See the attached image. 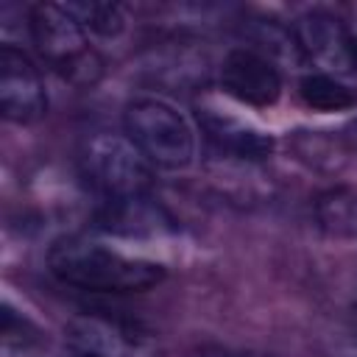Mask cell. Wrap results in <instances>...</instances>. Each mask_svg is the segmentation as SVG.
Returning <instances> with one entry per match:
<instances>
[{
  "mask_svg": "<svg viewBox=\"0 0 357 357\" xmlns=\"http://www.w3.org/2000/svg\"><path fill=\"white\" fill-rule=\"evenodd\" d=\"M50 273L89 293H142L165 279V268L86 237H64L47 251Z\"/></svg>",
  "mask_w": 357,
  "mask_h": 357,
  "instance_id": "6da1fadb",
  "label": "cell"
},
{
  "mask_svg": "<svg viewBox=\"0 0 357 357\" xmlns=\"http://www.w3.org/2000/svg\"><path fill=\"white\" fill-rule=\"evenodd\" d=\"M31 42L39 59L56 70L64 81L75 86H89L100 78L103 61L98 50L89 45L86 28L75 20L67 6L59 3H39L31 8L28 17Z\"/></svg>",
  "mask_w": 357,
  "mask_h": 357,
  "instance_id": "7a4b0ae2",
  "label": "cell"
},
{
  "mask_svg": "<svg viewBox=\"0 0 357 357\" xmlns=\"http://www.w3.org/2000/svg\"><path fill=\"white\" fill-rule=\"evenodd\" d=\"M126 137L162 170H184L195 159V128L162 98H134L123 114Z\"/></svg>",
  "mask_w": 357,
  "mask_h": 357,
  "instance_id": "3957f363",
  "label": "cell"
},
{
  "mask_svg": "<svg viewBox=\"0 0 357 357\" xmlns=\"http://www.w3.org/2000/svg\"><path fill=\"white\" fill-rule=\"evenodd\" d=\"M84 173L103 201L145 198L153 190V165L126 134H98L86 142Z\"/></svg>",
  "mask_w": 357,
  "mask_h": 357,
  "instance_id": "277c9868",
  "label": "cell"
},
{
  "mask_svg": "<svg viewBox=\"0 0 357 357\" xmlns=\"http://www.w3.org/2000/svg\"><path fill=\"white\" fill-rule=\"evenodd\" d=\"M64 335L75 357H162L156 340L145 329L98 312L75 315Z\"/></svg>",
  "mask_w": 357,
  "mask_h": 357,
  "instance_id": "5b68a950",
  "label": "cell"
},
{
  "mask_svg": "<svg viewBox=\"0 0 357 357\" xmlns=\"http://www.w3.org/2000/svg\"><path fill=\"white\" fill-rule=\"evenodd\" d=\"M293 36L298 42L301 59L315 61L321 73L335 78H346L357 73L351 28L332 11H324V8L304 11L293 25Z\"/></svg>",
  "mask_w": 357,
  "mask_h": 357,
  "instance_id": "8992f818",
  "label": "cell"
},
{
  "mask_svg": "<svg viewBox=\"0 0 357 357\" xmlns=\"http://www.w3.org/2000/svg\"><path fill=\"white\" fill-rule=\"evenodd\" d=\"M0 109L6 120L20 126L36 123L47 109V95L36 64L14 45L0 47Z\"/></svg>",
  "mask_w": 357,
  "mask_h": 357,
  "instance_id": "52a82bcc",
  "label": "cell"
},
{
  "mask_svg": "<svg viewBox=\"0 0 357 357\" xmlns=\"http://www.w3.org/2000/svg\"><path fill=\"white\" fill-rule=\"evenodd\" d=\"M220 86L245 106H273L282 95V73L271 56L254 47H234L223 56Z\"/></svg>",
  "mask_w": 357,
  "mask_h": 357,
  "instance_id": "ba28073f",
  "label": "cell"
},
{
  "mask_svg": "<svg viewBox=\"0 0 357 357\" xmlns=\"http://www.w3.org/2000/svg\"><path fill=\"white\" fill-rule=\"evenodd\" d=\"M198 126L204 131V137L220 151L229 153L234 159H265L273 151V137L268 131H262L259 126H254L245 117H237L226 109H218L212 103L198 106Z\"/></svg>",
  "mask_w": 357,
  "mask_h": 357,
  "instance_id": "9c48e42d",
  "label": "cell"
},
{
  "mask_svg": "<svg viewBox=\"0 0 357 357\" xmlns=\"http://www.w3.org/2000/svg\"><path fill=\"white\" fill-rule=\"evenodd\" d=\"M98 226L123 237H145V234L170 231L173 218L162 204L145 195V198H128V201H103L98 212Z\"/></svg>",
  "mask_w": 357,
  "mask_h": 357,
  "instance_id": "30bf717a",
  "label": "cell"
},
{
  "mask_svg": "<svg viewBox=\"0 0 357 357\" xmlns=\"http://www.w3.org/2000/svg\"><path fill=\"white\" fill-rule=\"evenodd\" d=\"M298 98L315 109V112H340V109H351L357 103V95L335 75H326L321 70L315 73H304L298 81Z\"/></svg>",
  "mask_w": 357,
  "mask_h": 357,
  "instance_id": "8fae6325",
  "label": "cell"
},
{
  "mask_svg": "<svg viewBox=\"0 0 357 357\" xmlns=\"http://www.w3.org/2000/svg\"><path fill=\"white\" fill-rule=\"evenodd\" d=\"M318 223L337 237H357V187L326 190L315 204Z\"/></svg>",
  "mask_w": 357,
  "mask_h": 357,
  "instance_id": "7c38bea8",
  "label": "cell"
},
{
  "mask_svg": "<svg viewBox=\"0 0 357 357\" xmlns=\"http://www.w3.org/2000/svg\"><path fill=\"white\" fill-rule=\"evenodd\" d=\"M67 8L86 28V33L117 36L126 28V14L117 3H67Z\"/></svg>",
  "mask_w": 357,
  "mask_h": 357,
  "instance_id": "4fadbf2b",
  "label": "cell"
},
{
  "mask_svg": "<svg viewBox=\"0 0 357 357\" xmlns=\"http://www.w3.org/2000/svg\"><path fill=\"white\" fill-rule=\"evenodd\" d=\"M36 343H42L39 326H36L31 318H25L22 312H17V310L6 301V304H3V346H6V351H11L14 346H20V349L25 351V349H31V346H36Z\"/></svg>",
  "mask_w": 357,
  "mask_h": 357,
  "instance_id": "5bb4252c",
  "label": "cell"
},
{
  "mask_svg": "<svg viewBox=\"0 0 357 357\" xmlns=\"http://www.w3.org/2000/svg\"><path fill=\"white\" fill-rule=\"evenodd\" d=\"M351 39H354V59H357V25L351 28Z\"/></svg>",
  "mask_w": 357,
  "mask_h": 357,
  "instance_id": "9a60e30c",
  "label": "cell"
},
{
  "mask_svg": "<svg viewBox=\"0 0 357 357\" xmlns=\"http://www.w3.org/2000/svg\"><path fill=\"white\" fill-rule=\"evenodd\" d=\"M354 139H357V123H354Z\"/></svg>",
  "mask_w": 357,
  "mask_h": 357,
  "instance_id": "2e32d148",
  "label": "cell"
}]
</instances>
